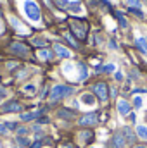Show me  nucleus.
<instances>
[{"instance_id":"nucleus-1","label":"nucleus","mask_w":147,"mask_h":148,"mask_svg":"<svg viewBox=\"0 0 147 148\" xmlns=\"http://www.w3.org/2000/svg\"><path fill=\"white\" fill-rule=\"evenodd\" d=\"M73 91L74 90L71 86H68V84H55V86L50 90V100H52V102H57V100H61V98L69 97Z\"/></svg>"},{"instance_id":"nucleus-2","label":"nucleus","mask_w":147,"mask_h":148,"mask_svg":"<svg viewBox=\"0 0 147 148\" xmlns=\"http://www.w3.org/2000/svg\"><path fill=\"white\" fill-rule=\"evenodd\" d=\"M24 12H26V16H28L31 21H35V23H38V21L42 19L40 7L37 5V2H33V0H26V2H24Z\"/></svg>"},{"instance_id":"nucleus-3","label":"nucleus","mask_w":147,"mask_h":148,"mask_svg":"<svg viewBox=\"0 0 147 148\" xmlns=\"http://www.w3.org/2000/svg\"><path fill=\"white\" fill-rule=\"evenodd\" d=\"M92 90H94V93L99 97L101 102H107V98H109V91H107V84H106V83H102V81H101V83H95Z\"/></svg>"},{"instance_id":"nucleus-4","label":"nucleus","mask_w":147,"mask_h":148,"mask_svg":"<svg viewBox=\"0 0 147 148\" xmlns=\"http://www.w3.org/2000/svg\"><path fill=\"white\" fill-rule=\"evenodd\" d=\"M71 28H73L74 35L80 38V40H83V38L87 36V24H85V23H80V21H73V23H71Z\"/></svg>"},{"instance_id":"nucleus-5","label":"nucleus","mask_w":147,"mask_h":148,"mask_svg":"<svg viewBox=\"0 0 147 148\" xmlns=\"http://www.w3.org/2000/svg\"><path fill=\"white\" fill-rule=\"evenodd\" d=\"M78 124H80V126H83V127H87V126H94V124H97V115H95L94 112L85 114L83 117H80Z\"/></svg>"},{"instance_id":"nucleus-6","label":"nucleus","mask_w":147,"mask_h":148,"mask_svg":"<svg viewBox=\"0 0 147 148\" xmlns=\"http://www.w3.org/2000/svg\"><path fill=\"white\" fill-rule=\"evenodd\" d=\"M10 52H12V53H17V55H28V53H30L28 47H26L24 43H19V41H14V43L10 45Z\"/></svg>"},{"instance_id":"nucleus-7","label":"nucleus","mask_w":147,"mask_h":148,"mask_svg":"<svg viewBox=\"0 0 147 148\" xmlns=\"http://www.w3.org/2000/svg\"><path fill=\"white\" fill-rule=\"evenodd\" d=\"M119 133L123 134V138H125V141H126V143L133 145V141H135V134H133V129H132V127L125 126V127H121V131H119Z\"/></svg>"},{"instance_id":"nucleus-8","label":"nucleus","mask_w":147,"mask_h":148,"mask_svg":"<svg viewBox=\"0 0 147 148\" xmlns=\"http://www.w3.org/2000/svg\"><path fill=\"white\" fill-rule=\"evenodd\" d=\"M19 110H23V107H21L19 102H14V100L2 105V112H19Z\"/></svg>"},{"instance_id":"nucleus-9","label":"nucleus","mask_w":147,"mask_h":148,"mask_svg":"<svg viewBox=\"0 0 147 148\" xmlns=\"http://www.w3.org/2000/svg\"><path fill=\"white\" fill-rule=\"evenodd\" d=\"M54 52H55L59 57H62V59H69V57H71V52H69L66 47H62L61 43H55V45H54Z\"/></svg>"},{"instance_id":"nucleus-10","label":"nucleus","mask_w":147,"mask_h":148,"mask_svg":"<svg viewBox=\"0 0 147 148\" xmlns=\"http://www.w3.org/2000/svg\"><path fill=\"white\" fill-rule=\"evenodd\" d=\"M125 143L126 141H125L121 133H118V134H114V138H111V148H123Z\"/></svg>"},{"instance_id":"nucleus-11","label":"nucleus","mask_w":147,"mask_h":148,"mask_svg":"<svg viewBox=\"0 0 147 148\" xmlns=\"http://www.w3.org/2000/svg\"><path fill=\"white\" fill-rule=\"evenodd\" d=\"M43 110H31V112H26V114H21V121L23 122H28V121H33V119H38L42 115Z\"/></svg>"},{"instance_id":"nucleus-12","label":"nucleus","mask_w":147,"mask_h":148,"mask_svg":"<svg viewBox=\"0 0 147 148\" xmlns=\"http://www.w3.org/2000/svg\"><path fill=\"white\" fill-rule=\"evenodd\" d=\"M130 110H132V107H130V103L126 100H119L118 102V112L121 115H130Z\"/></svg>"},{"instance_id":"nucleus-13","label":"nucleus","mask_w":147,"mask_h":148,"mask_svg":"<svg viewBox=\"0 0 147 148\" xmlns=\"http://www.w3.org/2000/svg\"><path fill=\"white\" fill-rule=\"evenodd\" d=\"M38 57H40L42 60H52L54 53H52V50H49V48H42V50L38 52Z\"/></svg>"},{"instance_id":"nucleus-14","label":"nucleus","mask_w":147,"mask_h":148,"mask_svg":"<svg viewBox=\"0 0 147 148\" xmlns=\"http://www.w3.org/2000/svg\"><path fill=\"white\" fill-rule=\"evenodd\" d=\"M78 69H80V76H78V81H85L87 76H88V71H87V66L83 62H78Z\"/></svg>"},{"instance_id":"nucleus-15","label":"nucleus","mask_w":147,"mask_h":148,"mask_svg":"<svg viewBox=\"0 0 147 148\" xmlns=\"http://www.w3.org/2000/svg\"><path fill=\"white\" fill-rule=\"evenodd\" d=\"M10 24H12V26H14V28H16V29H17L19 33L26 35V31H28V29H26V26H23V24H21V23H19L17 19H16V17H10Z\"/></svg>"},{"instance_id":"nucleus-16","label":"nucleus","mask_w":147,"mask_h":148,"mask_svg":"<svg viewBox=\"0 0 147 148\" xmlns=\"http://www.w3.org/2000/svg\"><path fill=\"white\" fill-rule=\"evenodd\" d=\"M135 45H137V48H139L144 55H147V41H146V38H137Z\"/></svg>"},{"instance_id":"nucleus-17","label":"nucleus","mask_w":147,"mask_h":148,"mask_svg":"<svg viewBox=\"0 0 147 148\" xmlns=\"http://www.w3.org/2000/svg\"><path fill=\"white\" fill-rule=\"evenodd\" d=\"M74 114L73 110H69V109H62V110H59V117L61 119H68V121H71V119H74Z\"/></svg>"},{"instance_id":"nucleus-18","label":"nucleus","mask_w":147,"mask_h":148,"mask_svg":"<svg viewBox=\"0 0 147 148\" xmlns=\"http://www.w3.org/2000/svg\"><path fill=\"white\" fill-rule=\"evenodd\" d=\"M81 102H83L85 105H94V103H95V98H94L90 93H85V95H81Z\"/></svg>"},{"instance_id":"nucleus-19","label":"nucleus","mask_w":147,"mask_h":148,"mask_svg":"<svg viewBox=\"0 0 147 148\" xmlns=\"http://www.w3.org/2000/svg\"><path fill=\"white\" fill-rule=\"evenodd\" d=\"M137 134H139V138L147 140V127L146 126H137Z\"/></svg>"},{"instance_id":"nucleus-20","label":"nucleus","mask_w":147,"mask_h":148,"mask_svg":"<svg viewBox=\"0 0 147 148\" xmlns=\"http://www.w3.org/2000/svg\"><path fill=\"white\" fill-rule=\"evenodd\" d=\"M116 19H118V23H119V26H121V28H126V26H128V23H126V19H125V16H123L121 12H118V14H116Z\"/></svg>"},{"instance_id":"nucleus-21","label":"nucleus","mask_w":147,"mask_h":148,"mask_svg":"<svg viewBox=\"0 0 147 148\" xmlns=\"http://www.w3.org/2000/svg\"><path fill=\"white\" fill-rule=\"evenodd\" d=\"M68 9H69L71 12H81V3H80V2H71Z\"/></svg>"},{"instance_id":"nucleus-22","label":"nucleus","mask_w":147,"mask_h":148,"mask_svg":"<svg viewBox=\"0 0 147 148\" xmlns=\"http://www.w3.org/2000/svg\"><path fill=\"white\" fill-rule=\"evenodd\" d=\"M64 38H66V40L69 41V45H71V47H74V48H78V41H74V38L71 36L69 33H64Z\"/></svg>"},{"instance_id":"nucleus-23","label":"nucleus","mask_w":147,"mask_h":148,"mask_svg":"<svg viewBox=\"0 0 147 148\" xmlns=\"http://www.w3.org/2000/svg\"><path fill=\"white\" fill-rule=\"evenodd\" d=\"M33 45H35V47H45V45H47V41H45V40H42V38H33Z\"/></svg>"},{"instance_id":"nucleus-24","label":"nucleus","mask_w":147,"mask_h":148,"mask_svg":"<svg viewBox=\"0 0 147 148\" xmlns=\"http://www.w3.org/2000/svg\"><path fill=\"white\" fill-rule=\"evenodd\" d=\"M114 64H107V66H104V67H101L99 71H104V73H114Z\"/></svg>"},{"instance_id":"nucleus-25","label":"nucleus","mask_w":147,"mask_h":148,"mask_svg":"<svg viewBox=\"0 0 147 148\" xmlns=\"http://www.w3.org/2000/svg\"><path fill=\"white\" fill-rule=\"evenodd\" d=\"M128 10H130V12H132V14H135V16H137V17H140V19H142V17H144V12H142V10H140V9H133V7H130V9H128Z\"/></svg>"},{"instance_id":"nucleus-26","label":"nucleus","mask_w":147,"mask_h":148,"mask_svg":"<svg viewBox=\"0 0 147 148\" xmlns=\"http://www.w3.org/2000/svg\"><path fill=\"white\" fill-rule=\"evenodd\" d=\"M55 3H57V7H61V9H68V7H69V2H68V0H55Z\"/></svg>"},{"instance_id":"nucleus-27","label":"nucleus","mask_w":147,"mask_h":148,"mask_svg":"<svg viewBox=\"0 0 147 148\" xmlns=\"http://www.w3.org/2000/svg\"><path fill=\"white\" fill-rule=\"evenodd\" d=\"M23 90H24L26 93H35V91H37V86H35V84H26Z\"/></svg>"},{"instance_id":"nucleus-28","label":"nucleus","mask_w":147,"mask_h":148,"mask_svg":"<svg viewBox=\"0 0 147 148\" xmlns=\"http://www.w3.org/2000/svg\"><path fill=\"white\" fill-rule=\"evenodd\" d=\"M126 3H128L130 7H133V9H139V7H140V2H139V0H126Z\"/></svg>"},{"instance_id":"nucleus-29","label":"nucleus","mask_w":147,"mask_h":148,"mask_svg":"<svg viewBox=\"0 0 147 148\" xmlns=\"http://www.w3.org/2000/svg\"><path fill=\"white\" fill-rule=\"evenodd\" d=\"M16 141H17V145H19V147H28V140H26V138H21V136H19Z\"/></svg>"},{"instance_id":"nucleus-30","label":"nucleus","mask_w":147,"mask_h":148,"mask_svg":"<svg viewBox=\"0 0 147 148\" xmlns=\"http://www.w3.org/2000/svg\"><path fill=\"white\" fill-rule=\"evenodd\" d=\"M133 105H135L137 109H140V107H142V98H140V97H135V98H133Z\"/></svg>"},{"instance_id":"nucleus-31","label":"nucleus","mask_w":147,"mask_h":148,"mask_svg":"<svg viewBox=\"0 0 147 148\" xmlns=\"http://www.w3.org/2000/svg\"><path fill=\"white\" fill-rule=\"evenodd\" d=\"M3 124H5V127H7L9 131H14V129L17 127V126H16V122H3Z\"/></svg>"},{"instance_id":"nucleus-32","label":"nucleus","mask_w":147,"mask_h":148,"mask_svg":"<svg viewBox=\"0 0 147 148\" xmlns=\"http://www.w3.org/2000/svg\"><path fill=\"white\" fill-rule=\"evenodd\" d=\"M0 134H9V129L5 127L3 122H0Z\"/></svg>"},{"instance_id":"nucleus-33","label":"nucleus","mask_w":147,"mask_h":148,"mask_svg":"<svg viewBox=\"0 0 147 148\" xmlns=\"http://www.w3.org/2000/svg\"><path fill=\"white\" fill-rule=\"evenodd\" d=\"M26 133H28V129H26V127H17V134H19V136H24Z\"/></svg>"},{"instance_id":"nucleus-34","label":"nucleus","mask_w":147,"mask_h":148,"mask_svg":"<svg viewBox=\"0 0 147 148\" xmlns=\"http://www.w3.org/2000/svg\"><path fill=\"white\" fill-rule=\"evenodd\" d=\"M30 148H42V140H37V141H35Z\"/></svg>"},{"instance_id":"nucleus-35","label":"nucleus","mask_w":147,"mask_h":148,"mask_svg":"<svg viewBox=\"0 0 147 148\" xmlns=\"http://www.w3.org/2000/svg\"><path fill=\"white\" fill-rule=\"evenodd\" d=\"M114 77H116L118 81H121V79H123V74H121V71H118V73H114Z\"/></svg>"},{"instance_id":"nucleus-36","label":"nucleus","mask_w":147,"mask_h":148,"mask_svg":"<svg viewBox=\"0 0 147 148\" xmlns=\"http://www.w3.org/2000/svg\"><path fill=\"white\" fill-rule=\"evenodd\" d=\"M45 122H49L47 117H43V119H37V124H45Z\"/></svg>"},{"instance_id":"nucleus-37","label":"nucleus","mask_w":147,"mask_h":148,"mask_svg":"<svg viewBox=\"0 0 147 148\" xmlns=\"http://www.w3.org/2000/svg\"><path fill=\"white\" fill-rule=\"evenodd\" d=\"M133 148H147V145H133Z\"/></svg>"},{"instance_id":"nucleus-38","label":"nucleus","mask_w":147,"mask_h":148,"mask_svg":"<svg viewBox=\"0 0 147 148\" xmlns=\"http://www.w3.org/2000/svg\"><path fill=\"white\" fill-rule=\"evenodd\" d=\"M5 95H7V93H5V90H2V88H0V97H5Z\"/></svg>"},{"instance_id":"nucleus-39","label":"nucleus","mask_w":147,"mask_h":148,"mask_svg":"<svg viewBox=\"0 0 147 148\" xmlns=\"http://www.w3.org/2000/svg\"><path fill=\"white\" fill-rule=\"evenodd\" d=\"M62 148H73V147H71V145H64Z\"/></svg>"},{"instance_id":"nucleus-40","label":"nucleus","mask_w":147,"mask_h":148,"mask_svg":"<svg viewBox=\"0 0 147 148\" xmlns=\"http://www.w3.org/2000/svg\"><path fill=\"white\" fill-rule=\"evenodd\" d=\"M146 41H147V38H146Z\"/></svg>"}]
</instances>
